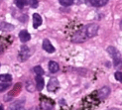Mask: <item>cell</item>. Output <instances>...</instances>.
I'll return each mask as SVG.
<instances>
[{
	"label": "cell",
	"mask_w": 122,
	"mask_h": 110,
	"mask_svg": "<svg viewBox=\"0 0 122 110\" xmlns=\"http://www.w3.org/2000/svg\"><path fill=\"white\" fill-rule=\"evenodd\" d=\"M107 52L110 56L113 58L114 60V65L115 66H119L120 65H122V60H121V56L119 52L115 49L114 47H108L107 48Z\"/></svg>",
	"instance_id": "cell-1"
},
{
	"label": "cell",
	"mask_w": 122,
	"mask_h": 110,
	"mask_svg": "<svg viewBox=\"0 0 122 110\" xmlns=\"http://www.w3.org/2000/svg\"><path fill=\"white\" fill-rule=\"evenodd\" d=\"M10 87V84L7 82V83H0V92H3L6 89H8Z\"/></svg>",
	"instance_id": "cell-20"
},
{
	"label": "cell",
	"mask_w": 122,
	"mask_h": 110,
	"mask_svg": "<svg viewBox=\"0 0 122 110\" xmlns=\"http://www.w3.org/2000/svg\"><path fill=\"white\" fill-rule=\"evenodd\" d=\"M120 27H121V29H122V21H121V23H120Z\"/></svg>",
	"instance_id": "cell-25"
},
{
	"label": "cell",
	"mask_w": 122,
	"mask_h": 110,
	"mask_svg": "<svg viewBox=\"0 0 122 110\" xmlns=\"http://www.w3.org/2000/svg\"><path fill=\"white\" fill-rule=\"evenodd\" d=\"M19 38H20L21 42L26 43V42H28L30 39H31V36H30V34H29L27 31L23 30V31H21V32L19 33Z\"/></svg>",
	"instance_id": "cell-11"
},
{
	"label": "cell",
	"mask_w": 122,
	"mask_h": 110,
	"mask_svg": "<svg viewBox=\"0 0 122 110\" xmlns=\"http://www.w3.org/2000/svg\"><path fill=\"white\" fill-rule=\"evenodd\" d=\"M2 52H3V48L0 46V54H2Z\"/></svg>",
	"instance_id": "cell-23"
},
{
	"label": "cell",
	"mask_w": 122,
	"mask_h": 110,
	"mask_svg": "<svg viewBox=\"0 0 122 110\" xmlns=\"http://www.w3.org/2000/svg\"><path fill=\"white\" fill-rule=\"evenodd\" d=\"M44 85H45V81L43 77H41L40 75H37V77H36V87H37V89L42 90L44 88Z\"/></svg>",
	"instance_id": "cell-12"
},
{
	"label": "cell",
	"mask_w": 122,
	"mask_h": 110,
	"mask_svg": "<svg viewBox=\"0 0 122 110\" xmlns=\"http://www.w3.org/2000/svg\"><path fill=\"white\" fill-rule=\"evenodd\" d=\"M54 107V102L50 99H43L41 101V108L43 110H52Z\"/></svg>",
	"instance_id": "cell-8"
},
{
	"label": "cell",
	"mask_w": 122,
	"mask_h": 110,
	"mask_svg": "<svg viewBox=\"0 0 122 110\" xmlns=\"http://www.w3.org/2000/svg\"><path fill=\"white\" fill-rule=\"evenodd\" d=\"M26 88H27L28 91H31V92H33V91L35 90V88H34V84H33V82H32L31 80H30V81L28 80V81H27Z\"/></svg>",
	"instance_id": "cell-19"
},
{
	"label": "cell",
	"mask_w": 122,
	"mask_h": 110,
	"mask_svg": "<svg viewBox=\"0 0 122 110\" xmlns=\"http://www.w3.org/2000/svg\"><path fill=\"white\" fill-rule=\"evenodd\" d=\"M59 2L63 6H70L74 3V0H59Z\"/></svg>",
	"instance_id": "cell-18"
},
{
	"label": "cell",
	"mask_w": 122,
	"mask_h": 110,
	"mask_svg": "<svg viewBox=\"0 0 122 110\" xmlns=\"http://www.w3.org/2000/svg\"><path fill=\"white\" fill-rule=\"evenodd\" d=\"M27 0H15V4H16V6L18 8H20V9H22L24 6L25 5H27Z\"/></svg>",
	"instance_id": "cell-16"
},
{
	"label": "cell",
	"mask_w": 122,
	"mask_h": 110,
	"mask_svg": "<svg viewBox=\"0 0 122 110\" xmlns=\"http://www.w3.org/2000/svg\"><path fill=\"white\" fill-rule=\"evenodd\" d=\"M89 3L95 7H101L107 3V0H89Z\"/></svg>",
	"instance_id": "cell-13"
},
{
	"label": "cell",
	"mask_w": 122,
	"mask_h": 110,
	"mask_svg": "<svg viewBox=\"0 0 122 110\" xmlns=\"http://www.w3.org/2000/svg\"><path fill=\"white\" fill-rule=\"evenodd\" d=\"M84 28H85V32H86L87 38L90 39V38H93L94 36L97 35L99 26L97 25V24H88V25L84 26Z\"/></svg>",
	"instance_id": "cell-3"
},
{
	"label": "cell",
	"mask_w": 122,
	"mask_h": 110,
	"mask_svg": "<svg viewBox=\"0 0 122 110\" xmlns=\"http://www.w3.org/2000/svg\"><path fill=\"white\" fill-rule=\"evenodd\" d=\"M0 80L3 82H10L12 80V76L10 75H0Z\"/></svg>",
	"instance_id": "cell-15"
},
{
	"label": "cell",
	"mask_w": 122,
	"mask_h": 110,
	"mask_svg": "<svg viewBox=\"0 0 122 110\" xmlns=\"http://www.w3.org/2000/svg\"><path fill=\"white\" fill-rule=\"evenodd\" d=\"M59 87V81L57 78H51L48 82L47 88L49 91H56Z\"/></svg>",
	"instance_id": "cell-6"
},
{
	"label": "cell",
	"mask_w": 122,
	"mask_h": 110,
	"mask_svg": "<svg viewBox=\"0 0 122 110\" xmlns=\"http://www.w3.org/2000/svg\"><path fill=\"white\" fill-rule=\"evenodd\" d=\"M109 110H118V109H116V108H111V109H109Z\"/></svg>",
	"instance_id": "cell-24"
},
{
	"label": "cell",
	"mask_w": 122,
	"mask_h": 110,
	"mask_svg": "<svg viewBox=\"0 0 122 110\" xmlns=\"http://www.w3.org/2000/svg\"><path fill=\"white\" fill-rule=\"evenodd\" d=\"M30 57V49L27 46H22L20 49L19 53V60L21 62H25Z\"/></svg>",
	"instance_id": "cell-4"
},
{
	"label": "cell",
	"mask_w": 122,
	"mask_h": 110,
	"mask_svg": "<svg viewBox=\"0 0 122 110\" xmlns=\"http://www.w3.org/2000/svg\"><path fill=\"white\" fill-rule=\"evenodd\" d=\"M9 110H24V100H18L12 103Z\"/></svg>",
	"instance_id": "cell-9"
},
{
	"label": "cell",
	"mask_w": 122,
	"mask_h": 110,
	"mask_svg": "<svg viewBox=\"0 0 122 110\" xmlns=\"http://www.w3.org/2000/svg\"><path fill=\"white\" fill-rule=\"evenodd\" d=\"M34 71H35L36 75H40V76L44 75V70H43V69L41 68L40 65L35 66V68H34Z\"/></svg>",
	"instance_id": "cell-17"
},
{
	"label": "cell",
	"mask_w": 122,
	"mask_h": 110,
	"mask_svg": "<svg viewBox=\"0 0 122 110\" xmlns=\"http://www.w3.org/2000/svg\"><path fill=\"white\" fill-rule=\"evenodd\" d=\"M109 93H110V88L108 86H103L97 91V97H98L99 99L103 100L109 95Z\"/></svg>",
	"instance_id": "cell-5"
},
{
	"label": "cell",
	"mask_w": 122,
	"mask_h": 110,
	"mask_svg": "<svg viewBox=\"0 0 122 110\" xmlns=\"http://www.w3.org/2000/svg\"><path fill=\"white\" fill-rule=\"evenodd\" d=\"M41 24H42V17L38 13H35L33 15V27L38 28L41 26Z\"/></svg>",
	"instance_id": "cell-10"
},
{
	"label": "cell",
	"mask_w": 122,
	"mask_h": 110,
	"mask_svg": "<svg viewBox=\"0 0 122 110\" xmlns=\"http://www.w3.org/2000/svg\"><path fill=\"white\" fill-rule=\"evenodd\" d=\"M114 75H115V78H116L118 81H120L122 83V73L120 71H117V72H115Z\"/></svg>",
	"instance_id": "cell-22"
},
{
	"label": "cell",
	"mask_w": 122,
	"mask_h": 110,
	"mask_svg": "<svg viewBox=\"0 0 122 110\" xmlns=\"http://www.w3.org/2000/svg\"><path fill=\"white\" fill-rule=\"evenodd\" d=\"M59 65L56 63V62H53V60H51L50 63H49V70H50L51 72L55 73V72H57L59 70Z\"/></svg>",
	"instance_id": "cell-14"
},
{
	"label": "cell",
	"mask_w": 122,
	"mask_h": 110,
	"mask_svg": "<svg viewBox=\"0 0 122 110\" xmlns=\"http://www.w3.org/2000/svg\"><path fill=\"white\" fill-rule=\"evenodd\" d=\"M29 4L32 8H37L38 7V0H30Z\"/></svg>",
	"instance_id": "cell-21"
},
{
	"label": "cell",
	"mask_w": 122,
	"mask_h": 110,
	"mask_svg": "<svg viewBox=\"0 0 122 110\" xmlns=\"http://www.w3.org/2000/svg\"><path fill=\"white\" fill-rule=\"evenodd\" d=\"M43 49H44L47 53H50V54H52V53H54L55 51H56V49L54 48V46L51 44V42L48 39H45L44 41H43Z\"/></svg>",
	"instance_id": "cell-7"
},
{
	"label": "cell",
	"mask_w": 122,
	"mask_h": 110,
	"mask_svg": "<svg viewBox=\"0 0 122 110\" xmlns=\"http://www.w3.org/2000/svg\"><path fill=\"white\" fill-rule=\"evenodd\" d=\"M0 110H3V107L2 106H0Z\"/></svg>",
	"instance_id": "cell-26"
},
{
	"label": "cell",
	"mask_w": 122,
	"mask_h": 110,
	"mask_svg": "<svg viewBox=\"0 0 122 110\" xmlns=\"http://www.w3.org/2000/svg\"><path fill=\"white\" fill-rule=\"evenodd\" d=\"M86 39H88V38L86 36V32H85V28L82 27L81 30H78V31L74 35V37H72V42H75V43H82Z\"/></svg>",
	"instance_id": "cell-2"
}]
</instances>
